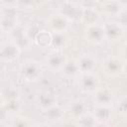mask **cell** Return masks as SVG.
<instances>
[{"label": "cell", "instance_id": "484cf974", "mask_svg": "<svg viewBox=\"0 0 127 127\" xmlns=\"http://www.w3.org/2000/svg\"><path fill=\"white\" fill-rule=\"evenodd\" d=\"M118 108H119V111H120L121 114H125L126 113V97L125 96H123L121 98V100L119 101Z\"/></svg>", "mask_w": 127, "mask_h": 127}, {"label": "cell", "instance_id": "52a82bcc", "mask_svg": "<svg viewBox=\"0 0 127 127\" xmlns=\"http://www.w3.org/2000/svg\"><path fill=\"white\" fill-rule=\"evenodd\" d=\"M16 26H17L16 11L12 7H9L6 9V11L2 14L0 18V27L3 30V32L10 33Z\"/></svg>", "mask_w": 127, "mask_h": 127}, {"label": "cell", "instance_id": "277c9868", "mask_svg": "<svg viewBox=\"0 0 127 127\" xmlns=\"http://www.w3.org/2000/svg\"><path fill=\"white\" fill-rule=\"evenodd\" d=\"M85 39L88 43L92 45H100L105 40L103 26L98 25L97 23L87 25L85 30Z\"/></svg>", "mask_w": 127, "mask_h": 127}, {"label": "cell", "instance_id": "7c38bea8", "mask_svg": "<svg viewBox=\"0 0 127 127\" xmlns=\"http://www.w3.org/2000/svg\"><path fill=\"white\" fill-rule=\"evenodd\" d=\"M93 116L95 120L99 123H106L110 121L113 117V110L111 106H106V105H96L94 111H93Z\"/></svg>", "mask_w": 127, "mask_h": 127}, {"label": "cell", "instance_id": "6da1fadb", "mask_svg": "<svg viewBox=\"0 0 127 127\" xmlns=\"http://www.w3.org/2000/svg\"><path fill=\"white\" fill-rule=\"evenodd\" d=\"M20 74L26 81H35L40 78L42 74V67L38 62L29 60L21 64Z\"/></svg>", "mask_w": 127, "mask_h": 127}, {"label": "cell", "instance_id": "cb8c5ba5", "mask_svg": "<svg viewBox=\"0 0 127 127\" xmlns=\"http://www.w3.org/2000/svg\"><path fill=\"white\" fill-rule=\"evenodd\" d=\"M15 6L19 9H32L35 6V0H16Z\"/></svg>", "mask_w": 127, "mask_h": 127}, {"label": "cell", "instance_id": "4dcf8cb0", "mask_svg": "<svg viewBox=\"0 0 127 127\" xmlns=\"http://www.w3.org/2000/svg\"><path fill=\"white\" fill-rule=\"evenodd\" d=\"M3 33H4V32H3V30H2V29H1V27H0V39L2 38V35H3Z\"/></svg>", "mask_w": 127, "mask_h": 127}, {"label": "cell", "instance_id": "30bf717a", "mask_svg": "<svg viewBox=\"0 0 127 127\" xmlns=\"http://www.w3.org/2000/svg\"><path fill=\"white\" fill-rule=\"evenodd\" d=\"M79 73L93 72L96 68V60L90 55H82L76 61Z\"/></svg>", "mask_w": 127, "mask_h": 127}, {"label": "cell", "instance_id": "d6986e66", "mask_svg": "<svg viewBox=\"0 0 127 127\" xmlns=\"http://www.w3.org/2000/svg\"><path fill=\"white\" fill-rule=\"evenodd\" d=\"M64 112L63 108L61 106H59L57 103L45 110V116L50 121L61 120L64 117Z\"/></svg>", "mask_w": 127, "mask_h": 127}, {"label": "cell", "instance_id": "4fadbf2b", "mask_svg": "<svg viewBox=\"0 0 127 127\" xmlns=\"http://www.w3.org/2000/svg\"><path fill=\"white\" fill-rule=\"evenodd\" d=\"M81 12H82V9H79L78 6L70 2L64 3L60 8V14L64 18H66L67 20L81 17Z\"/></svg>", "mask_w": 127, "mask_h": 127}, {"label": "cell", "instance_id": "9c48e42d", "mask_svg": "<svg viewBox=\"0 0 127 127\" xmlns=\"http://www.w3.org/2000/svg\"><path fill=\"white\" fill-rule=\"evenodd\" d=\"M93 94H94V103L96 105L111 106L114 99V94L111 89L106 87L105 88L99 87Z\"/></svg>", "mask_w": 127, "mask_h": 127}, {"label": "cell", "instance_id": "9a60e30c", "mask_svg": "<svg viewBox=\"0 0 127 127\" xmlns=\"http://www.w3.org/2000/svg\"><path fill=\"white\" fill-rule=\"evenodd\" d=\"M101 8L103 13L109 16H119L124 10V7L117 0H110L104 4H101Z\"/></svg>", "mask_w": 127, "mask_h": 127}, {"label": "cell", "instance_id": "7a4b0ae2", "mask_svg": "<svg viewBox=\"0 0 127 127\" xmlns=\"http://www.w3.org/2000/svg\"><path fill=\"white\" fill-rule=\"evenodd\" d=\"M78 87L84 93H94L100 87V80L94 72L80 73Z\"/></svg>", "mask_w": 127, "mask_h": 127}, {"label": "cell", "instance_id": "603a6c76", "mask_svg": "<svg viewBox=\"0 0 127 127\" xmlns=\"http://www.w3.org/2000/svg\"><path fill=\"white\" fill-rule=\"evenodd\" d=\"M1 96H3L6 101H10V100L18 99L19 93H18V91H17L15 88H13V87H8L7 89H5V90L2 91Z\"/></svg>", "mask_w": 127, "mask_h": 127}, {"label": "cell", "instance_id": "3957f363", "mask_svg": "<svg viewBox=\"0 0 127 127\" xmlns=\"http://www.w3.org/2000/svg\"><path fill=\"white\" fill-rule=\"evenodd\" d=\"M125 68V64L120 58L116 57H109L107 58L102 64L103 72L108 76H118L120 75Z\"/></svg>", "mask_w": 127, "mask_h": 127}, {"label": "cell", "instance_id": "2e32d148", "mask_svg": "<svg viewBox=\"0 0 127 127\" xmlns=\"http://www.w3.org/2000/svg\"><path fill=\"white\" fill-rule=\"evenodd\" d=\"M49 25L53 32H65L68 28V20L59 14L50 20Z\"/></svg>", "mask_w": 127, "mask_h": 127}, {"label": "cell", "instance_id": "ffe728a7", "mask_svg": "<svg viewBox=\"0 0 127 127\" xmlns=\"http://www.w3.org/2000/svg\"><path fill=\"white\" fill-rule=\"evenodd\" d=\"M86 25H91L97 23V20L99 18V15L96 10L92 9L91 7H87L85 9H82L81 12V17H80Z\"/></svg>", "mask_w": 127, "mask_h": 127}, {"label": "cell", "instance_id": "d4e9b609", "mask_svg": "<svg viewBox=\"0 0 127 127\" xmlns=\"http://www.w3.org/2000/svg\"><path fill=\"white\" fill-rule=\"evenodd\" d=\"M8 109L6 108L5 105H0V121H5L8 117Z\"/></svg>", "mask_w": 127, "mask_h": 127}, {"label": "cell", "instance_id": "f546056e", "mask_svg": "<svg viewBox=\"0 0 127 127\" xmlns=\"http://www.w3.org/2000/svg\"><path fill=\"white\" fill-rule=\"evenodd\" d=\"M82 2L84 3H92V2H95V0H81Z\"/></svg>", "mask_w": 127, "mask_h": 127}, {"label": "cell", "instance_id": "e0dca14e", "mask_svg": "<svg viewBox=\"0 0 127 127\" xmlns=\"http://www.w3.org/2000/svg\"><path fill=\"white\" fill-rule=\"evenodd\" d=\"M69 112L75 119H77L83 114H85L86 112H88V106L85 103V101L81 99H76L70 104Z\"/></svg>", "mask_w": 127, "mask_h": 127}, {"label": "cell", "instance_id": "1f68e13d", "mask_svg": "<svg viewBox=\"0 0 127 127\" xmlns=\"http://www.w3.org/2000/svg\"><path fill=\"white\" fill-rule=\"evenodd\" d=\"M1 94H2V91H1V89H0V96H1Z\"/></svg>", "mask_w": 127, "mask_h": 127}, {"label": "cell", "instance_id": "7402d4cb", "mask_svg": "<svg viewBox=\"0 0 127 127\" xmlns=\"http://www.w3.org/2000/svg\"><path fill=\"white\" fill-rule=\"evenodd\" d=\"M76 120L78 121L77 124L81 125V126H94V125L97 124V121L95 120L93 114L92 113H88V112H86L85 114H83L82 116L77 118Z\"/></svg>", "mask_w": 127, "mask_h": 127}, {"label": "cell", "instance_id": "44dd1931", "mask_svg": "<svg viewBox=\"0 0 127 127\" xmlns=\"http://www.w3.org/2000/svg\"><path fill=\"white\" fill-rule=\"evenodd\" d=\"M61 70L67 77H73V76H76L77 74H79V69H78L77 64L74 61H66Z\"/></svg>", "mask_w": 127, "mask_h": 127}, {"label": "cell", "instance_id": "ac0fdd59", "mask_svg": "<svg viewBox=\"0 0 127 127\" xmlns=\"http://www.w3.org/2000/svg\"><path fill=\"white\" fill-rule=\"evenodd\" d=\"M37 102H38L39 106L42 109L46 110L49 107H51L54 104H56V96L53 93L49 92V91H44V92H41L38 95Z\"/></svg>", "mask_w": 127, "mask_h": 127}, {"label": "cell", "instance_id": "5bb4252c", "mask_svg": "<svg viewBox=\"0 0 127 127\" xmlns=\"http://www.w3.org/2000/svg\"><path fill=\"white\" fill-rule=\"evenodd\" d=\"M68 42L67 36L64 32H53L51 34V41L50 46L55 50L64 49Z\"/></svg>", "mask_w": 127, "mask_h": 127}, {"label": "cell", "instance_id": "83f0119b", "mask_svg": "<svg viewBox=\"0 0 127 127\" xmlns=\"http://www.w3.org/2000/svg\"><path fill=\"white\" fill-rule=\"evenodd\" d=\"M117 1H118V2H119V3H120L122 6H123V7H125V6H126L127 0H117Z\"/></svg>", "mask_w": 127, "mask_h": 127}, {"label": "cell", "instance_id": "f1b7e54d", "mask_svg": "<svg viewBox=\"0 0 127 127\" xmlns=\"http://www.w3.org/2000/svg\"><path fill=\"white\" fill-rule=\"evenodd\" d=\"M108 1H110V0H95V2H97V3H99L100 5H101V4H104V3H106V2H108Z\"/></svg>", "mask_w": 127, "mask_h": 127}, {"label": "cell", "instance_id": "8992f818", "mask_svg": "<svg viewBox=\"0 0 127 127\" xmlns=\"http://www.w3.org/2000/svg\"><path fill=\"white\" fill-rule=\"evenodd\" d=\"M20 52L21 49L10 40L9 42L4 43L0 47V61L11 62L19 57Z\"/></svg>", "mask_w": 127, "mask_h": 127}, {"label": "cell", "instance_id": "8fae6325", "mask_svg": "<svg viewBox=\"0 0 127 127\" xmlns=\"http://www.w3.org/2000/svg\"><path fill=\"white\" fill-rule=\"evenodd\" d=\"M66 61L67 60L64 55L59 53H52L46 58V64L48 67L53 70H61Z\"/></svg>", "mask_w": 127, "mask_h": 127}, {"label": "cell", "instance_id": "4316f807", "mask_svg": "<svg viewBox=\"0 0 127 127\" xmlns=\"http://www.w3.org/2000/svg\"><path fill=\"white\" fill-rule=\"evenodd\" d=\"M0 1H1V3H2L5 7H7V8L12 7L13 5L16 4V0H0Z\"/></svg>", "mask_w": 127, "mask_h": 127}, {"label": "cell", "instance_id": "ba28073f", "mask_svg": "<svg viewBox=\"0 0 127 127\" xmlns=\"http://www.w3.org/2000/svg\"><path fill=\"white\" fill-rule=\"evenodd\" d=\"M104 35L105 39H108L110 41H117L120 39L124 34V27L120 23L115 22H109L103 25Z\"/></svg>", "mask_w": 127, "mask_h": 127}, {"label": "cell", "instance_id": "5b68a950", "mask_svg": "<svg viewBox=\"0 0 127 127\" xmlns=\"http://www.w3.org/2000/svg\"><path fill=\"white\" fill-rule=\"evenodd\" d=\"M9 34L11 41L14 42L20 49H28L32 45V39L29 37V34L18 25Z\"/></svg>", "mask_w": 127, "mask_h": 127}]
</instances>
